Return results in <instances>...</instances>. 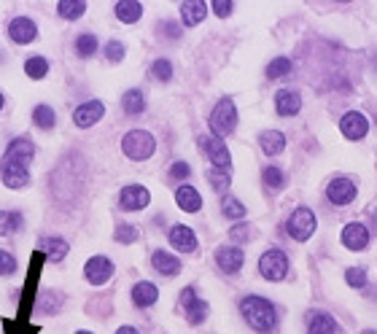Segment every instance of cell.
<instances>
[{"instance_id": "6da1fadb", "label": "cell", "mask_w": 377, "mask_h": 334, "mask_svg": "<svg viewBox=\"0 0 377 334\" xmlns=\"http://www.w3.org/2000/svg\"><path fill=\"white\" fill-rule=\"evenodd\" d=\"M35 146L27 138H17V141L8 143L6 154L0 159V178L8 189H22L30 183V173H27V165L33 162Z\"/></svg>"}, {"instance_id": "7a4b0ae2", "label": "cell", "mask_w": 377, "mask_h": 334, "mask_svg": "<svg viewBox=\"0 0 377 334\" xmlns=\"http://www.w3.org/2000/svg\"><path fill=\"white\" fill-rule=\"evenodd\" d=\"M240 313L248 321L251 329L261 334H273L277 329V310L270 299L264 297H245L240 302Z\"/></svg>"}, {"instance_id": "3957f363", "label": "cell", "mask_w": 377, "mask_h": 334, "mask_svg": "<svg viewBox=\"0 0 377 334\" xmlns=\"http://www.w3.org/2000/svg\"><path fill=\"white\" fill-rule=\"evenodd\" d=\"M121 151H124V157H130L132 162H146V159L154 157L156 151L154 135L146 132V130H130L121 138Z\"/></svg>"}, {"instance_id": "277c9868", "label": "cell", "mask_w": 377, "mask_h": 334, "mask_svg": "<svg viewBox=\"0 0 377 334\" xmlns=\"http://www.w3.org/2000/svg\"><path fill=\"white\" fill-rule=\"evenodd\" d=\"M235 127H238V108L232 103V97H224L216 103L213 113H210V132L224 141L226 135L235 132Z\"/></svg>"}, {"instance_id": "5b68a950", "label": "cell", "mask_w": 377, "mask_h": 334, "mask_svg": "<svg viewBox=\"0 0 377 334\" xmlns=\"http://www.w3.org/2000/svg\"><path fill=\"white\" fill-rule=\"evenodd\" d=\"M259 272H261V278H267V281H283L286 275H289V256L280 251V248H270V251H264L261 253V259H259Z\"/></svg>"}, {"instance_id": "8992f818", "label": "cell", "mask_w": 377, "mask_h": 334, "mask_svg": "<svg viewBox=\"0 0 377 334\" xmlns=\"http://www.w3.org/2000/svg\"><path fill=\"white\" fill-rule=\"evenodd\" d=\"M286 229H289V235H292L296 243H305L313 237V232H315V213L310 211V208H296L292 213V218L286 221Z\"/></svg>"}, {"instance_id": "52a82bcc", "label": "cell", "mask_w": 377, "mask_h": 334, "mask_svg": "<svg viewBox=\"0 0 377 334\" xmlns=\"http://www.w3.org/2000/svg\"><path fill=\"white\" fill-rule=\"evenodd\" d=\"M200 148L205 151V157L219 167V170H229V165H232V157H229V148H226V143L221 138H216V135H203L200 138Z\"/></svg>"}, {"instance_id": "ba28073f", "label": "cell", "mask_w": 377, "mask_h": 334, "mask_svg": "<svg viewBox=\"0 0 377 334\" xmlns=\"http://www.w3.org/2000/svg\"><path fill=\"white\" fill-rule=\"evenodd\" d=\"M340 132H343L348 141H361V138L369 135V122H366L364 113L350 111V113H345L343 119H340Z\"/></svg>"}, {"instance_id": "9c48e42d", "label": "cell", "mask_w": 377, "mask_h": 334, "mask_svg": "<svg viewBox=\"0 0 377 334\" xmlns=\"http://www.w3.org/2000/svg\"><path fill=\"white\" fill-rule=\"evenodd\" d=\"M149 202H151V194H149V189H146V186H137V183H132V186H124V189H121V194H119L121 211H143Z\"/></svg>"}, {"instance_id": "30bf717a", "label": "cell", "mask_w": 377, "mask_h": 334, "mask_svg": "<svg viewBox=\"0 0 377 334\" xmlns=\"http://www.w3.org/2000/svg\"><path fill=\"white\" fill-rule=\"evenodd\" d=\"M326 197L331 205H350L356 200V183L350 178H334L326 189Z\"/></svg>"}, {"instance_id": "8fae6325", "label": "cell", "mask_w": 377, "mask_h": 334, "mask_svg": "<svg viewBox=\"0 0 377 334\" xmlns=\"http://www.w3.org/2000/svg\"><path fill=\"white\" fill-rule=\"evenodd\" d=\"M242 262H245V253H242V248L238 246H221L216 251V264H219V270L226 272V275L240 272Z\"/></svg>"}, {"instance_id": "7c38bea8", "label": "cell", "mask_w": 377, "mask_h": 334, "mask_svg": "<svg viewBox=\"0 0 377 334\" xmlns=\"http://www.w3.org/2000/svg\"><path fill=\"white\" fill-rule=\"evenodd\" d=\"M84 275L92 286H103V283H108V278L114 275V262H111L108 256H92L84 267Z\"/></svg>"}, {"instance_id": "4fadbf2b", "label": "cell", "mask_w": 377, "mask_h": 334, "mask_svg": "<svg viewBox=\"0 0 377 334\" xmlns=\"http://www.w3.org/2000/svg\"><path fill=\"white\" fill-rule=\"evenodd\" d=\"M181 310L186 313L188 323H203L207 318V302L197 299L194 288L188 286V288H184V294H181Z\"/></svg>"}, {"instance_id": "5bb4252c", "label": "cell", "mask_w": 377, "mask_h": 334, "mask_svg": "<svg viewBox=\"0 0 377 334\" xmlns=\"http://www.w3.org/2000/svg\"><path fill=\"white\" fill-rule=\"evenodd\" d=\"M167 237H170V243L175 251H181V253H194L197 251V235H194V229L184 227V224H175V227L167 232Z\"/></svg>"}, {"instance_id": "9a60e30c", "label": "cell", "mask_w": 377, "mask_h": 334, "mask_svg": "<svg viewBox=\"0 0 377 334\" xmlns=\"http://www.w3.org/2000/svg\"><path fill=\"white\" fill-rule=\"evenodd\" d=\"M105 113V106L100 100H89V103H81V106L76 108V113H73V122L78 124V127H92V124H97L103 119Z\"/></svg>"}, {"instance_id": "2e32d148", "label": "cell", "mask_w": 377, "mask_h": 334, "mask_svg": "<svg viewBox=\"0 0 377 334\" xmlns=\"http://www.w3.org/2000/svg\"><path fill=\"white\" fill-rule=\"evenodd\" d=\"M343 246L350 248V251H364V248L369 246V229L359 224V221H353V224H348L343 229Z\"/></svg>"}, {"instance_id": "e0dca14e", "label": "cell", "mask_w": 377, "mask_h": 334, "mask_svg": "<svg viewBox=\"0 0 377 334\" xmlns=\"http://www.w3.org/2000/svg\"><path fill=\"white\" fill-rule=\"evenodd\" d=\"M8 36H11L14 43H33L35 36H38V27H35L33 19L17 17L11 25H8Z\"/></svg>"}, {"instance_id": "ac0fdd59", "label": "cell", "mask_w": 377, "mask_h": 334, "mask_svg": "<svg viewBox=\"0 0 377 334\" xmlns=\"http://www.w3.org/2000/svg\"><path fill=\"white\" fill-rule=\"evenodd\" d=\"M299 108H302L299 92H294V89H280V92L275 95V111H277L280 116H296Z\"/></svg>"}, {"instance_id": "d6986e66", "label": "cell", "mask_w": 377, "mask_h": 334, "mask_svg": "<svg viewBox=\"0 0 377 334\" xmlns=\"http://www.w3.org/2000/svg\"><path fill=\"white\" fill-rule=\"evenodd\" d=\"M175 202H178V208H181L184 213H197L200 208H203V197H200V192H197L194 186H188V183L178 186Z\"/></svg>"}, {"instance_id": "ffe728a7", "label": "cell", "mask_w": 377, "mask_h": 334, "mask_svg": "<svg viewBox=\"0 0 377 334\" xmlns=\"http://www.w3.org/2000/svg\"><path fill=\"white\" fill-rule=\"evenodd\" d=\"M151 264H154V270L159 275H165V278H172V275H178L181 272V262L167 253V251H154L151 253Z\"/></svg>"}, {"instance_id": "44dd1931", "label": "cell", "mask_w": 377, "mask_h": 334, "mask_svg": "<svg viewBox=\"0 0 377 334\" xmlns=\"http://www.w3.org/2000/svg\"><path fill=\"white\" fill-rule=\"evenodd\" d=\"M207 14V3L203 0H186V3H181V19H184V25L186 27H194V25H200Z\"/></svg>"}, {"instance_id": "7402d4cb", "label": "cell", "mask_w": 377, "mask_h": 334, "mask_svg": "<svg viewBox=\"0 0 377 334\" xmlns=\"http://www.w3.org/2000/svg\"><path fill=\"white\" fill-rule=\"evenodd\" d=\"M308 334H340V323L329 313H313L308 323Z\"/></svg>"}, {"instance_id": "603a6c76", "label": "cell", "mask_w": 377, "mask_h": 334, "mask_svg": "<svg viewBox=\"0 0 377 334\" xmlns=\"http://www.w3.org/2000/svg\"><path fill=\"white\" fill-rule=\"evenodd\" d=\"M259 143H261V151L267 157H275V154H280L286 148V135L277 132V130H267V132L259 135Z\"/></svg>"}, {"instance_id": "cb8c5ba5", "label": "cell", "mask_w": 377, "mask_h": 334, "mask_svg": "<svg viewBox=\"0 0 377 334\" xmlns=\"http://www.w3.org/2000/svg\"><path fill=\"white\" fill-rule=\"evenodd\" d=\"M156 299H159V291H156L154 283L140 281L135 288H132V302H135L137 307H151Z\"/></svg>"}, {"instance_id": "d4e9b609", "label": "cell", "mask_w": 377, "mask_h": 334, "mask_svg": "<svg viewBox=\"0 0 377 334\" xmlns=\"http://www.w3.org/2000/svg\"><path fill=\"white\" fill-rule=\"evenodd\" d=\"M116 17L124 25H135L137 19L143 17V3H137V0H119L116 3Z\"/></svg>"}, {"instance_id": "484cf974", "label": "cell", "mask_w": 377, "mask_h": 334, "mask_svg": "<svg viewBox=\"0 0 377 334\" xmlns=\"http://www.w3.org/2000/svg\"><path fill=\"white\" fill-rule=\"evenodd\" d=\"M41 251L46 253L49 262H62L65 253H68V243L62 237H43L41 240Z\"/></svg>"}, {"instance_id": "4316f807", "label": "cell", "mask_w": 377, "mask_h": 334, "mask_svg": "<svg viewBox=\"0 0 377 334\" xmlns=\"http://www.w3.org/2000/svg\"><path fill=\"white\" fill-rule=\"evenodd\" d=\"M121 108H124L130 116H140V113L146 111V97H143V92H140V89H130V92H124V97H121Z\"/></svg>"}, {"instance_id": "83f0119b", "label": "cell", "mask_w": 377, "mask_h": 334, "mask_svg": "<svg viewBox=\"0 0 377 334\" xmlns=\"http://www.w3.org/2000/svg\"><path fill=\"white\" fill-rule=\"evenodd\" d=\"M25 224L22 213L17 211H0V235H14Z\"/></svg>"}, {"instance_id": "f1b7e54d", "label": "cell", "mask_w": 377, "mask_h": 334, "mask_svg": "<svg viewBox=\"0 0 377 334\" xmlns=\"http://www.w3.org/2000/svg\"><path fill=\"white\" fill-rule=\"evenodd\" d=\"M57 11H60L62 19H78V17H84L86 3L84 0H60V3H57Z\"/></svg>"}, {"instance_id": "f546056e", "label": "cell", "mask_w": 377, "mask_h": 334, "mask_svg": "<svg viewBox=\"0 0 377 334\" xmlns=\"http://www.w3.org/2000/svg\"><path fill=\"white\" fill-rule=\"evenodd\" d=\"M221 213L226 216V218H232V221H240V218H245V205H242L238 197H224L221 200Z\"/></svg>"}, {"instance_id": "4dcf8cb0", "label": "cell", "mask_w": 377, "mask_h": 334, "mask_svg": "<svg viewBox=\"0 0 377 334\" xmlns=\"http://www.w3.org/2000/svg\"><path fill=\"white\" fill-rule=\"evenodd\" d=\"M207 181H210L213 192H219V194H226V189L232 186L229 173H226V170H219V167H210V170H207Z\"/></svg>"}, {"instance_id": "1f68e13d", "label": "cell", "mask_w": 377, "mask_h": 334, "mask_svg": "<svg viewBox=\"0 0 377 334\" xmlns=\"http://www.w3.org/2000/svg\"><path fill=\"white\" fill-rule=\"evenodd\" d=\"M292 68L294 65L289 57H277L267 65V78H286V76H292Z\"/></svg>"}, {"instance_id": "d6a6232c", "label": "cell", "mask_w": 377, "mask_h": 334, "mask_svg": "<svg viewBox=\"0 0 377 334\" xmlns=\"http://www.w3.org/2000/svg\"><path fill=\"white\" fill-rule=\"evenodd\" d=\"M25 73L38 81V78H43V76L49 73V62H46L43 57H30V60L25 62Z\"/></svg>"}, {"instance_id": "836d02e7", "label": "cell", "mask_w": 377, "mask_h": 334, "mask_svg": "<svg viewBox=\"0 0 377 334\" xmlns=\"http://www.w3.org/2000/svg\"><path fill=\"white\" fill-rule=\"evenodd\" d=\"M33 122L41 127V130H52L54 127V111L49 106H35V111H33Z\"/></svg>"}, {"instance_id": "e575fe53", "label": "cell", "mask_w": 377, "mask_h": 334, "mask_svg": "<svg viewBox=\"0 0 377 334\" xmlns=\"http://www.w3.org/2000/svg\"><path fill=\"white\" fill-rule=\"evenodd\" d=\"M95 52H97V38L92 36V33L78 36V41H76V54H78V57H92Z\"/></svg>"}, {"instance_id": "d590c367", "label": "cell", "mask_w": 377, "mask_h": 334, "mask_svg": "<svg viewBox=\"0 0 377 334\" xmlns=\"http://www.w3.org/2000/svg\"><path fill=\"white\" fill-rule=\"evenodd\" d=\"M261 178H264V183H267L270 189H283V186H286V176L280 173V167H264Z\"/></svg>"}, {"instance_id": "8d00e7d4", "label": "cell", "mask_w": 377, "mask_h": 334, "mask_svg": "<svg viewBox=\"0 0 377 334\" xmlns=\"http://www.w3.org/2000/svg\"><path fill=\"white\" fill-rule=\"evenodd\" d=\"M345 281H348V286H353V288H364V286H366V270H364V267H350V270H345Z\"/></svg>"}, {"instance_id": "74e56055", "label": "cell", "mask_w": 377, "mask_h": 334, "mask_svg": "<svg viewBox=\"0 0 377 334\" xmlns=\"http://www.w3.org/2000/svg\"><path fill=\"white\" fill-rule=\"evenodd\" d=\"M151 76H154L156 81H170L172 78V62L170 60H156L154 65H151Z\"/></svg>"}, {"instance_id": "f35d334b", "label": "cell", "mask_w": 377, "mask_h": 334, "mask_svg": "<svg viewBox=\"0 0 377 334\" xmlns=\"http://www.w3.org/2000/svg\"><path fill=\"white\" fill-rule=\"evenodd\" d=\"M14 272H17V259H14V253H8V251L0 248V275H14Z\"/></svg>"}, {"instance_id": "ab89813d", "label": "cell", "mask_w": 377, "mask_h": 334, "mask_svg": "<svg viewBox=\"0 0 377 334\" xmlns=\"http://www.w3.org/2000/svg\"><path fill=\"white\" fill-rule=\"evenodd\" d=\"M116 243H135L137 240V229L135 227H130V224H121L119 229H116Z\"/></svg>"}, {"instance_id": "60d3db41", "label": "cell", "mask_w": 377, "mask_h": 334, "mask_svg": "<svg viewBox=\"0 0 377 334\" xmlns=\"http://www.w3.org/2000/svg\"><path fill=\"white\" fill-rule=\"evenodd\" d=\"M105 60H111V62H121L124 60V46H121L119 41H111L105 46Z\"/></svg>"}, {"instance_id": "b9f144b4", "label": "cell", "mask_w": 377, "mask_h": 334, "mask_svg": "<svg viewBox=\"0 0 377 334\" xmlns=\"http://www.w3.org/2000/svg\"><path fill=\"white\" fill-rule=\"evenodd\" d=\"M191 176V167H188L186 162H175L170 167V178L172 181H184V178Z\"/></svg>"}, {"instance_id": "7bdbcfd3", "label": "cell", "mask_w": 377, "mask_h": 334, "mask_svg": "<svg viewBox=\"0 0 377 334\" xmlns=\"http://www.w3.org/2000/svg\"><path fill=\"white\" fill-rule=\"evenodd\" d=\"M213 6V11H216V17H221V19H226L229 14H232V0H216V3H210Z\"/></svg>"}, {"instance_id": "ee69618b", "label": "cell", "mask_w": 377, "mask_h": 334, "mask_svg": "<svg viewBox=\"0 0 377 334\" xmlns=\"http://www.w3.org/2000/svg\"><path fill=\"white\" fill-rule=\"evenodd\" d=\"M229 237L238 240V243H245V237H248V224H245V221H238L235 227L229 229Z\"/></svg>"}, {"instance_id": "f6af8a7d", "label": "cell", "mask_w": 377, "mask_h": 334, "mask_svg": "<svg viewBox=\"0 0 377 334\" xmlns=\"http://www.w3.org/2000/svg\"><path fill=\"white\" fill-rule=\"evenodd\" d=\"M162 33L167 38H181V27L175 22H162Z\"/></svg>"}, {"instance_id": "bcb514c9", "label": "cell", "mask_w": 377, "mask_h": 334, "mask_svg": "<svg viewBox=\"0 0 377 334\" xmlns=\"http://www.w3.org/2000/svg\"><path fill=\"white\" fill-rule=\"evenodd\" d=\"M116 334H140V332H137L135 326H121V329H119Z\"/></svg>"}, {"instance_id": "7dc6e473", "label": "cell", "mask_w": 377, "mask_h": 334, "mask_svg": "<svg viewBox=\"0 0 377 334\" xmlns=\"http://www.w3.org/2000/svg\"><path fill=\"white\" fill-rule=\"evenodd\" d=\"M361 334H377V332H372V329H366V332H361Z\"/></svg>"}, {"instance_id": "c3c4849f", "label": "cell", "mask_w": 377, "mask_h": 334, "mask_svg": "<svg viewBox=\"0 0 377 334\" xmlns=\"http://www.w3.org/2000/svg\"><path fill=\"white\" fill-rule=\"evenodd\" d=\"M3 103H6V100H3V95H0V108H3Z\"/></svg>"}, {"instance_id": "681fc988", "label": "cell", "mask_w": 377, "mask_h": 334, "mask_svg": "<svg viewBox=\"0 0 377 334\" xmlns=\"http://www.w3.org/2000/svg\"><path fill=\"white\" fill-rule=\"evenodd\" d=\"M76 334H92V332H76Z\"/></svg>"}, {"instance_id": "f907efd6", "label": "cell", "mask_w": 377, "mask_h": 334, "mask_svg": "<svg viewBox=\"0 0 377 334\" xmlns=\"http://www.w3.org/2000/svg\"><path fill=\"white\" fill-rule=\"evenodd\" d=\"M375 221H377V213H375Z\"/></svg>"}]
</instances>
